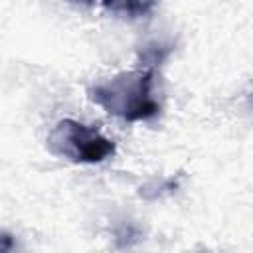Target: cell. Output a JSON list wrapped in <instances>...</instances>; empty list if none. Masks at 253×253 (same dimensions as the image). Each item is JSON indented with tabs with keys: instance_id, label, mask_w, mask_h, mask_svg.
<instances>
[{
	"instance_id": "cell-1",
	"label": "cell",
	"mask_w": 253,
	"mask_h": 253,
	"mask_svg": "<svg viewBox=\"0 0 253 253\" xmlns=\"http://www.w3.org/2000/svg\"><path fill=\"white\" fill-rule=\"evenodd\" d=\"M156 71L152 67H140L132 71H121L107 81L89 87V99L105 113L128 123L148 121L160 113V103L154 97Z\"/></svg>"
},
{
	"instance_id": "cell-3",
	"label": "cell",
	"mask_w": 253,
	"mask_h": 253,
	"mask_svg": "<svg viewBox=\"0 0 253 253\" xmlns=\"http://www.w3.org/2000/svg\"><path fill=\"white\" fill-rule=\"evenodd\" d=\"M156 2L158 0H115L109 10L128 18H144L154 12Z\"/></svg>"
},
{
	"instance_id": "cell-6",
	"label": "cell",
	"mask_w": 253,
	"mask_h": 253,
	"mask_svg": "<svg viewBox=\"0 0 253 253\" xmlns=\"http://www.w3.org/2000/svg\"><path fill=\"white\" fill-rule=\"evenodd\" d=\"M67 2H73V4H95V2H101V4H105L107 8H111V4H113L115 0H67Z\"/></svg>"
},
{
	"instance_id": "cell-4",
	"label": "cell",
	"mask_w": 253,
	"mask_h": 253,
	"mask_svg": "<svg viewBox=\"0 0 253 253\" xmlns=\"http://www.w3.org/2000/svg\"><path fill=\"white\" fill-rule=\"evenodd\" d=\"M178 186H180V178L178 176L176 178L170 176V178H160V180H152V182L144 184L138 194H140V198H144L148 202H156V200H160L164 196L174 194L178 190Z\"/></svg>"
},
{
	"instance_id": "cell-2",
	"label": "cell",
	"mask_w": 253,
	"mask_h": 253,
	"mask_svg": "<svg viewBox=\"0 0 253 253\" xmlns=\"http://www.w3.org/2000/svg\"><path fill=\"white\" fill-rule=\"evenodd\" d=\"M45 146L53 156L73 164H99L117 150L115 142L101 130L75 119L57 121L45 138Z\"/></svg>"
},
{
	"instance_id": "cell-5",
	"label": "cell",
	"mask_w": 253,
	"mask_h": 253,
	"mask_svg": "<svg viewBox=\"0 0 253 253\" xmlns=\"http://www.w3.org/2000/svg\"><path fill=\"white\" fill-rule=\"evenodd\" d=\"M14 247H16L14 235L8 233V231H4V229H0V253H4V251H12Z\"/></svg>"
}]
</instances>
